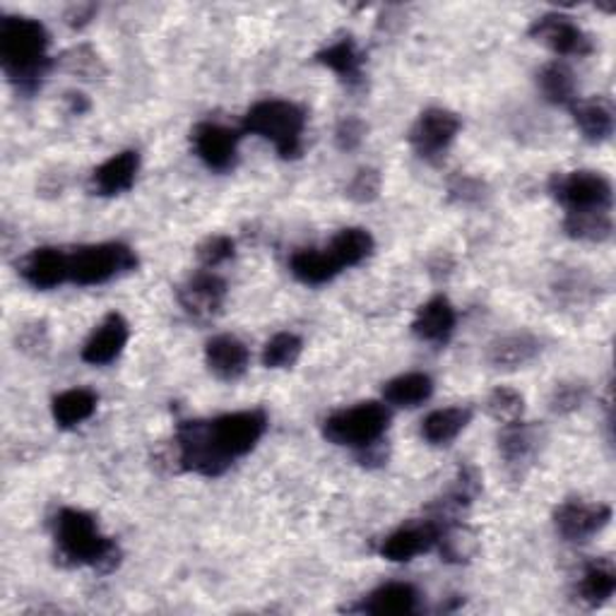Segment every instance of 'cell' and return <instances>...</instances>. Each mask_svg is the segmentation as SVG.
Wrapping results in <instances>:
<instances>
[{
  "label": "cell",
  "instance_id": "obj_36",
  "mask_svg": "<svg viewBox=\"0 0 616 616\" xmlns=\"http://www.w3.org/2000/svg\"><path fill=\"white\" fill-rule=\"evenodd\" d=\"M381 186H383V178H381L379 168L364 166L352 176V181H349L345 188V196L359 205H367L381 196Z\"/></svg>",
  "mask_w": 616,
  "mask_h": 616
},
{
  "label": "cell",
  "instance_id": "obj_3",
  "mask_svg": "<svg viewBox=\"0 0 616 616\" xmlns=\"http://www.w3.org/2000/svg\"><path fill=\"white\" fill-rule=\"evenodd\" d=\"M56 545L60 559L70 566H90L94 571L108 573L120 561L118 545L100 533L94 518L78 509H63L56 515Z\"/></svg>",
  "mask_w": 616,
  "mask_h": 616
},
{
  "label": "cell",
  "instance_id": "obj_32",
  "mask_svg": "<svg viewBox=\"0 0 616 616\" xmlns=\"http://www.w3.org/2000/svg\"><path fill=\"white\" fill-rule=\"evenodd\" d=\"M616 590V571L609 561H593L585 569L581 583H578V595L590 607H600L614 595Z\"/></svg>",
  "mask_w": 616,
  "mask_h": 616
},
{
  "label": "cell",
  "instance_id": "obj_33",
  "mask_svg": "<svg viewBox=\"0 0 616 616\" xmlns=\"http://www.w3.org/2000/svg\"><path fill=\"white\" fill-rule=\"evenodd\" d=\"M301 352H304V342L294 333H277L270 337L263 347V367L265 369H292Z\"/></svg>",
  "mask_w": 616,
  "mask_h": 616
},
{
  "label": "cell",
  "instance_id": "obj_26",
  "mask_svg": "<svg viewBox=\"0 0 616 616\" xmlns=\"http://www.w3.org/2000/svg\"><path fill=\"white\" fill-rule=\"evenodd\" d=\"M573 120L588 142H605L614 132L612 106L602 100H578L573 106Z\"/></svg>",
  "mask_w": 616,
  "mask_h": 616
},
{
  "label": "cell",
  "instance_id": "obj_16",
  "mask_svg": "<svg viewBox=\"0 0 616 616\" xmlns=\"http://www.w3.org/2000/svg\"><path fill=\"white\" fill-rule=\"evenodd\" d=\"M140 172V154L136 150H126L114 154L112 160H106L102 166L94 168L92 174V190L96 196L114 198L126 193L136 184Z\"/></svg>",
  "mask_w": 616,
  "mask_h": 616
},
{
  "label": "cell",
  "instance_id": "obj_27",
  "mask_svg": "<svg viewBox=\"0 0 616 616\" xmlns=\"http://www.w3.org/2000/svg\"><path fill=\"white\" fill-rule=\"evenodd\" d=\"M431 395H433V381L427 376V373H403V376L385 383L383 388L385 403L407 409L425 405Z\"/></svg>",
  "mask_w": 616,
  "mask_h": 616
},
{
  "label": "cell",
  "instance_id": "obj_1",
  "mask_svg": "<svg viewBox=\"0 0 616 616\" xmlns=\"http://www.w3.org/2000/svg\"><path fill=\"white\" fill-rule=\"evenodd\" d=\"M265 429L268 417L260 409L222 415L210 421H184L176 431L178 463L188 473L220 477L236 457L256 449Z\"/></svg>",
  "mask_w": 616,
  "mask_h": 616
},
{
  "label": "cell",
  "instance_id": "obj_39",
  "mask_svg": "<svg viewBox=\"0 0 616 616\" xmlns=\"http://www.w3.org/2000/svg\"><path fill=\"white\" fill-rule=\"evenodd\" d=\"M449 198L457 205H479L487 198V186L485 181H479L475 176L457 174L449 184Z\"/></svg>",
  "mask_w": 616,
  "mask_h": 616
},
{
  "label": "cell",
  "instance_id": "obj_13",
  "mask_svg": "<svg viewBox=\"0 0 616 616\" xmlns=\"http://www.w3.org/2000/svg\"><path fill=\"white\" fill-rule=\"evenodd\" d=\"M443 523L439 521H421V523H409L397 527L381 542L379 554L383 559L393 563H405L417 559L419 554H427L439 545Z\"/></svg>",
  "mask_w": 616,
  "mask_h": 616
},
{
  "label": "cell",
  "instance_id": "obj_20",
  "mask_svg": "<svg viewBox=\"0 0 616 616\" xmlns=\"http://www.w3.org/2000/svg\"><path fill=\"white\" fill-rule=\"evenodd\" d=\"M539 352H542V342L535 335L513 333L499 337L497 342H491L487 359L491 367L513 371V369H523L525 364H530V361H535Z\"/></svg>",
  "mask_w": 616,
  "mask_h": 616
},
{
  "label": "cell",
  "instance_id": "obj_7",
  "mask_svg": "<svg viewBox=\"0 0 616 616\" xmlns=\"http://www.w3.org/2000/svg\"><path fill=\"white\" fill-rule=\"evenodd\" d=\"M551 196L569 212L583 210H609L612 184L597 172H571L551 178Z\"/></svg>",
  "mask_w": 616,
  "mask_h": 616
},
{
  "label": "cell",
  "instance_id": "obj_30",
  "mask_svg": "<svg viewBox=\"0 0 616 616\" xmlns=\"http://www.w3.org/2000/svg\"><path fill=\"white\" fill-rule=\"evenodd\" d=\"M563 232L578 241H590V244H602L614 232L609 210H583L569 212L563 220Z\"/></svg>",
  "mask_w": 616,
  "mask_h": 616
},
{
  "label": "cell",
  "instance_id": "obj_17",
  "mask_svg": "<svg viewBox=\"0 0 616 616\" xmlns=\"http://www.w3.org/2000/svg\"><path fill=\"white\" fill-rule=\"evenodd\" d=\"M248 347L234 335H217L205 347V364L220 381H239L248 369Z\"/></svg>",
  "mask_w": 616,
  "mask_h": 616
},
{
  "label": "cell",
  "instance_id": "obj_22",
  "mask_svg": "<svg viewBox=\"0 0 616 616\" xmlns=\"http://www.w3.org/2000/svg\"><path fill=\"white\" fill-rule=\"evenodd\" d=\"M539 451V431L523 419L503 425L499 433V453L511 467L527 465Z\"/></svg>",
  "mask_w": 616,
  "mask_h": 616
},
{
  "label": "cell",
  "instance_id": "obj_8",
  "mask_svg": "<svg viewBox=\"0 0 616 616\" xmlns=\"http://www.w3.org/2000/svg\"><path fill=\"white\" fill-rule=\"evenodd\" d=\"M463 124L457 114L449 112V108L433 106L427 108V112L417 118L412 130H409V144H412L419 156L433 162L451 148Z\"/></svg>",
  "mask_w": 616,
  "mask_h": 616
},
{
  "label": "cell",
  "instance_id": "obj_14",
  "mask_svg": "<svg viewBox=\"0 0 616 616\" xmlns=\"http://www.w3.org/2000/svg\"><path fill=\"white\" fill-rule=\"evenodd\" d=\"M20 275L24 282L42 292L56 289L58 284L70 282V253L54 246L34 248L30 256L22 258Z\"/></svg>",
  "mask_w": 616,
  "mask_h": 616
},
{
  "label": "cell",
  "instance_id": "obj_29",
  "mask_svg": "<svg viewBox=\"0 0 616 616\" xmlns=\"http://www.w3.org/2000/svg\"><path fill=\"white\" fill-rule=\"evenodd\" d=\"M373 236L361 226H349L342 229L340 234H335L330 241V256L337 260L340 268H357V265L364 263L373 253Z\"/></svg>",
  "mask_w": 616,
  "mask_h": 616
},
{
  "label": "cell",
  "instance_id": "obj_44",
  "mask_svg": "<svg viewBox=\"0 0 616 616\" xmlns=\"http://www.w3.org/2000/svg\"><path fill=\"white\" fill-rule=\"evenodd\" d=\"M66 102H68V106H70V112H72V114L82 116L84 112H90V102H88V96L80 94V92H68V94H66Z\"/></svg>",
  "mask_w": 616,
  "mask_h": 616
},
{
  "label": "cell",
  "instance_id": "obj_34",
  "mask_svg": "<svg viewBox=\"0 0 616 616\" xmlns=\"http://www.w3.org/2000/svg\"><path fill=\"white\" fill-rule=\"evenodd\" d=\"M437 547L441 549V557L449 563H463L475 557L477 539L473 533H469V530L445 523L441 527V537H439Z\"/></svg>",
  "mask_w": 616,
  "mask_h": 616
},
{
  "label": "cell",
  "instance_id": "obj_41",
  "mask_svg": "<svg viewBox=\"0 0 616 616\" xmlns=\"http://www.w3.org/2000/svg\"><path fill=\"white\" fill-rule=\"evenodd\" d=\"M367 124L359 116H345L335 128V144L342 152H355L367 138Z\"/></svg>",
  "mask_w": 616,
  "mask_h": 616
},
{
  "label": "cell",
  "instance_id": "obj_9",
  "mask_svg": "<svg viewBox=\"0 0 616 616\" xmlns=\"http://www.w3.org/2000/svg\"><path fill=\"white\" fill-rule=\"evenodd\" d=\"M530 36H533L535 42L545 44L559 56L583 58L588 54H593V42H590V36L578 27L571 18L559 15V12H549V15L537 18L533 22V27H530Z\"/></svg>",
  "mask_w": 616,
  "mask_h": 616
},
{
  "label": "cell",
  "instance_id": "obj_19",
  "mask_svg": "<svg viewBox=\"0 0 616 616\" xmlns=\"http://www.w3.org/2000/svg\"><path fill=\"white\" fill-rule=\"evenodd\" d=\"M316 60L321 66L333 70L347 88L357 90L364 84V54L359 51L352 36H342V39L325 46L323 51L316 54Z\"/></svg>",
  "mask_w": 616,
  "mask_h": 616
},
{
  "label": "cell",
  "instance_id": "obj_25",
  "mask_svg": "<svg viewBox=\"0 0 616 616\" xmlns=\"http://www.w3.org/2000/svg\"><path fill=\"white\" fill-rule=\"evenodd\" d=\"M469 421H473V409L469 407L437 409L421 425V437L431 445H449L461 437Z\"/></svg>",
  "mask_w": 616,
  "mask_h": 616
},
{
  "label": "cell",
  "instance_id": "obj_40",
  "mask_svg": "<svg viewBox=\"0 0 616 616\" xmlns=\"http://www.w3.org/2000/svg\"><path fill=\"white\" fill-rule=\"evenodd\" d=\"M66 58V66L70 72H78V75L82 78H88V80H94V78H100L104 75V66H102V58L100 54L94 51L92 46H78V48H72L70 54L63 56Z\"/></svg>",
  "mask_w": 616,
  "mask_h": 616
},
{
  "label": "cell",
  "instance_id": "obj_18",
  "mask_svg": "<svg viewBox=\"0 0 616 616\" xmlns=\"http://www.w3.org/2000/svg\"><path fill=\"white\" fill-rule=\"evenodd\" d=\"M455 325H457V313L451 301L445 297H433L417 311L412 333L421 342L445 345L455 333Z\"/></svg>",
  "mask_w": 616,
  "mask_h": 616
},
{
  "label": "cell",
  "instance_id": "obj_24",
  "mask_svg": "<svg viewBox=\"0 0 616 616\" xmlns=\"http://www.w3.org/2000/svg\"><path fill=\"white\" fill-rule=\"evenodd\" d=\"M96 405H100V397L88 388H72L56 395L51 403V415L56 427L60 429L80 427L82 421H88L96 412Z\"/></svg>",
  "mask_w": 616,
  "mask_h": 616
},
{
  "label": "cell",
  "instance_id": "obj_23",
  "mask_svg": "<svg viewBox=\"0 0 616 616\" xmlns=\"http://www.w3.org/2000/svg\"><path fill=\"white\" fill-rule=\"evenodd\" d=\"M289 268H292V275L301 284H309V287L328 284L342 272V268L330 256L328 248L297 251L292 260H289Z\"/></svg>",
  "mask_w": 616,
  "mask_h": 616
},
{
  "label": "cell",
  "instance_id": "obj_15",
  "mask_svg": "<svg viewBox=\"0 0 616 616\" xmlns=\"http://www.w3.org/2000/svg\"><path fill=\"white\" fill-rule=\"evenodd\" d=\"M128 323L120 313H108L102 321L100 328H96L90 340L82 347V361H88L92 367H106L112 364L124 352L128 345Z\"/></svg>",
  "mask_w": 616,
  "mask_h": 616
},
{
  "label": "cell",
  "instance_id": "obj_35",
  "mask_svg": "<svg viewBox=\"0 0 616 616\" xmlns=\"http://www.w3.org/2000/svg\"><path fill=\"white\" fill-rule=\"evenodd\" d=\"M487 412L491 419H497L499 425H513V421L523 419L525 412V397L515 388H503L499 385L497 391H491L487 397Z\"/></svg>",
  "mask_w": 616,
  "mask_h": 616
},
{
  "label": "cell",
  "instance_id": "obj_28",
  "mask_svg": "<svg viewBox=\"0 0 616 616\" xmlns=\"http://www.w3.org/2000/svg\"><path fill=\"white\" fill-rule=\"evenodd\" d=\"M537 84L542 96L554 106H573L578 102V84L569 66L547 63L537 72Z\"/></svg>",
  "mask_w": 616,
  "mask_h": 616
},
{
  "label": "cell",
  "instance_id": "obj_38",
  "mask_svg": "<svg viewBox=\"0 0 616 616\" xmlns=\"http://www.w3.org/2000/svg\"><path fill=\"white\" fill-rule=\"evenodd\" d=\"M585 397H588V388L583 383L566 381L551 391L549 409L554 415H571V412H576V409L583 407Z\"/></svg>",
  "mask_w": 616,
  "mask_h": 616
},
{
  "label": "cell",
  "instance_id": "obj_2",
  "mask_svg": "<svg viewBox=\"0 0 616 616\" xmlns=\"http://www.w3.org/2000/svg\"><path fill=\"white\" fill-rule=\"evenodd\" d=\"M48 44L51 36L39 20L22 15H5L0 20V63L18 90L34 92L51 70Z\"/></svg>",
  "mask_w": 616,
  "mask_h": 616
},
{
  "label": "cell",
  "instance_id": "obj_5",
  "mask_svg": "<svg viewBox=\"0 0 616 616\" xmlns=\"http://www.w3.org/2000/svg\"><path fill=\"white\" fill-rule=\"evenodd\" d=\"M391 427L388 407L381 403H361L340 409L323 421V437L335 445L364 451L376 445Z\"/></svg>",
  "mask_w": 616,
  "mask_h": 616
},
{
  "label": "cell",
  "instance_id": "obj_6",
  "mask_svg": "<svg viewBox=\"0 0 616 616\" xmlns=\"http://www.w3.org/2000/svg\"><path fill=\"white\" fill-rule=\"evenodd\" d=\"M138 268L136 251L126 244L80 246L70 253V282L80 287L104 284Z\"/></svg>",
  "mask_w": 616,
  "mask_h": 616
},
{
  "label": "cell",
  "instance_id": "obj_4",
  "mask_svg": "<svg viewBox=\"0 0 616 616\" xmlns=\"http://www.w3.org/2000/svg\"><path fill=\"white\" fill-rule=\"evenodd\" d=\"M244 130L272 142L277 154L284 160H297L304 150L306 114L292 102L265 100L251 106L244 118Z\"/></svg>",
  "mask_w": 616,
  "mask_h": 616
},
{
  "label": "cell",
  "instance_id": "obj_31",
  "mask_svg": "<svg viewBox=\"0 0 616 616\" xmlns=\"http://www.w3.org/2000/svg\"><path fill=\"white\" fill-rule=\"evenodd\" d=\"M479 491H481V475L477 473V467L465 465V467L457 469L451 489L445 491V497L439 501L437 521L441 523L443 518H449L455 511L465 509V505H469L479 497Z\"/></svg>",
  "mask_w": 616,
  "mask_h": 616
},
{
  "label": "cell",
  "instance_id": "obj_42",
  "mask_svg": "<svg viewBox=\"0 0 616 616\" xmlns=\"http://www.w3.org/2000/svg\"><path fill=\"white\" fill-rule=\"evenodd\" d=\"M18 349H22L24 355L39 357L48 349V328L44 321H34L27 323L24 328H20L18 333Z\"/></svg>",
  "mask_w": 616,
  "mask_h": 616
},
{
  "label": "cell",
  "instance_id": "obj_12",
  "mask_svg": "<svg viewBox=\"0 0 616 616\" xmlns=\"http://www.w3.org/2000/svg\"><path fill=\"white\" fill-rule=\"evenodd\" d=\"M178 301L188 316L196 321H212L222 313L226 301V282L210 270L196 272L178 287Z\"/></svg>",
  "mask_w": 616,
  "mask_h": 616
},
{
  "label": "cell",
  "instance_id": "obj_37",
  "mask_svg": "<svg viewBox=\"0 0 616 616\" xmlns=\"http://www.w3.org/2000/svg\"><path fill=\"white\" fill-rule=\"evenodd\" d=\"M234 253H236V244H234L232 236L214 234V236H208L202 241V244L196 251V256H198L202 268L212 270V268H220L222 263L232 260Z\"/></svg>",
  "mask_w": 616,
  "mask_h": 616
},
{
  "label": "cell",
  "instance_id": "obj_43",
  "mask_svg": "<svg viewBox=\"0 0 616 616\" xmlns=\"http://www.w3.org/2000/svg\"><path fill=\"white\" fill-rule=\"evenodd\" d=\"M94 12H96L94 5H72L66 12V22L70 24V27H84V24L94 18Z\"/></svg>",
  "mask_w": 616,
  "mask_h": 616
},
{
  "label": "cell",
  "instance_id": "obj_11",
  "mask_svg": "<svg viewBox=\"0 0 616 616\" xmlns=\"http://www.w3.org/2000/svg\"><path fill=\"white\" fill-rule=\"evenodd\" d=\"M612 521V509L607 503L566 501L554 513V525L566 542H588L602 533Z\"/></svg>",
  "mask_w": 616,
  "mask_h": 616
},
{
  "label": "cell",
  "instance_id": "obj_10",
  "mask_svg": "<svg viewBox=\"0 0 616 616\" xmlns=\"http://www.w3.org/2000/svg\"><path fill=\"white\" fill-rule=\"evenodd\" d=\"M239 132L205 120L193 130V148L200 156V162L210 168V172H232L239 160Z\"/></svg>",
  "mask_w": 616,
  "mask_h": 616
},
{
  "label": "cell",
  "instance_id": "obj_21",
  "mask_svg": "<svg viewBox=\"0 0 616 616\" xmlns=\"http://www.w3.org/2000/svg\"><path fill=\"white\" fill-rule=\"evenodd\" d=\"M419 607V593L409 583H388L373 590L369 597L361 602L359 612L391 616V614H415Z\"/></svg>",
  "mask_w": 616,
  "mask_h": 616
}]
</instances>
